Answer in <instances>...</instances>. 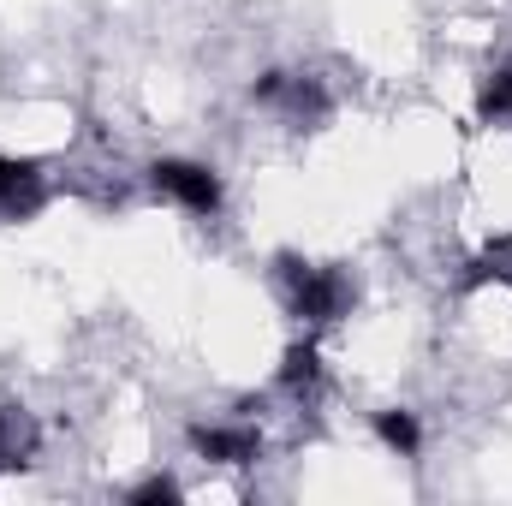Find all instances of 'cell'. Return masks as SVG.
Wrapping results in <instances>:
<instances>
[{
  "instance_id": "obj_1",
  "label": "cell",
  "mask_w": 512,
  "mask_h": 506,
  "mask_svg": "<svg viewBox=\"0 0 512 506\" xmlns=\"http://www.w3.org/2000/svg\"><path fill=\"white\" fill-rule=\"evenodd\" d=\"M274 274H280L286 310L304 316V322H340L352 310V280L340 268H322V262H304V256H280Z\"/></svg>"
},
{
  "instance_id": "obj_2",
  "label": "cell",
  "mask_w": 512,
  "mask_h": 506,
  "mask_svg": "<svg viewBox=\"0 0 512 506\" xmlns=\"http://www.w3.org/2000/svg\"><path fill=\"white\" fill-rule=\"evenodd\" d=\"M149 179H155V191H167V197L185 203L191 215H215V209H221V179H215L209 167H197V161H155Z\"/></svg>"
},
{
  "instance_id": "obj_3",
  "label": "cell",
  "mask_w": 512,
  "mask_h": 506,
  "mask_svg": "<svg viewBox=\"0 0 512 506\" xmlns=\"http://www.w3.org/2000/svg\"><path fill=\"white\" fill-rule=\"evenodd\" d=\"M256 102H268V108H286L298 126H316V120L328 114V96H322L310 78H286V72H268V78H256Z\"/></svg>"
},
{
  "instance_id": "obj_4",
  "label": "cell",
  "mask_w": 512,
  "mask_h": 506,
  "mask_svg": "<svg viewBox=\"0 0 512 506\" xmlns=\"http://www.w3.org/2000/svg\"><path fill=\"white\" fill-rule=\"evenodd\" d=\"M191 447L203 459H215V465H256V429H209V423H197Z\"/></svg>"
},
{
  "instance_id": "obj_5",
  "label": "cell",
  "mask_w": 512,
  "mask_h": 506,
  "mask_svg": "<svg viewBox=\"0 0 512 506\" xmlns=\"http://www.w3.org/2000/svg\"><path fill=\"white\" fill-rule=\"evenodd\" d=\"M36 453V423L18 405H0V471H24Z\"/></svg>"
},
{
  "instance_id": "obj_6",
  "label": "cell",
  "mask_w": 512,
  "mask_h": 506,
  "mask_svg": "<svg viewBox=\"0 0 512 506\" xmlns=\"http://www.w3.org/2000/svg\"><path fill=\"white\" fill-rule=\"evenodd\" d=\"M36 203H42L36 167H30V161H6V155H0V215H30Z\"/></svg>"
},
{
  "instance_id": "obj_7",
  "label": "cell",
  "mask_w": 512,
  "mask_h": 506,
  "mask_svg": "<svg viewBox=\"0 0 512 506\" xmlns=\"http://www.w3.org/2000/svg\"><path fill=\"white\" fill-rule=\"evenodd\" d=\"M322 381V358H316V346L304 340V346H286V358H280V387L286 393H310Z\"/></svg>"
},
{
  "instance_id": "obj_8",
  "label": "cell",
  "mask_w": 512,
  "mask_h": 506,
  "mask_svg": "<svg viewBox=\"0 0 512 506\" xmlns=\"http://www.w3.org/2000/svg\"><path fill=\"white\" fill-rule=\"evenodd\" d=\"M376 435H382L393 453H417V441H423L411 411H382V417H376Z\"/></svg>"
},
{
  "instance_id": "obj_9",
  "label": "cell",
  "mask_w": 512,
  "mask_h": 506,
  "mask_svg": "<svg viewBox=\"0 0 512 506\" xmlns=\"http://www.w3.org/2000/svg\"><path fill=\"white\" fill-rule=\"evenodd\" d=\"M477 114H483V120L512 114V72H501V78H489V84H483V96H477Z\"/></svg>"
},
{
  "instance_id": "obj_10",
  "label": "cell",
  "mask_w": 512,
  "mask_h": 506,
  "mask_svg": "<svg viewBox=\"0 0 512 506\" xmlns=\"http://www.w3.org/2000/svg\"><path fill=\"white\" fill-rule=\"evenodd\" d=\"M471 280H507V286H512V239H501V245H489Z\"/></svg>"
},
{
  "instance_id": "obj_11",
  "label": "cell",
  "mask_w": 512,
  "mask_h": 506,
  "mask_svg": "<svg viewBox=\"0 0 512 506\" xmlns=\"http://www.w3.org/2000/svg\"><path fill=\"white\" fill-rule=\"evenodd\" d=\"M161 501H179V483L173 477H149L131 489V506H161Z\"/></svg>"
}]
</instances>
